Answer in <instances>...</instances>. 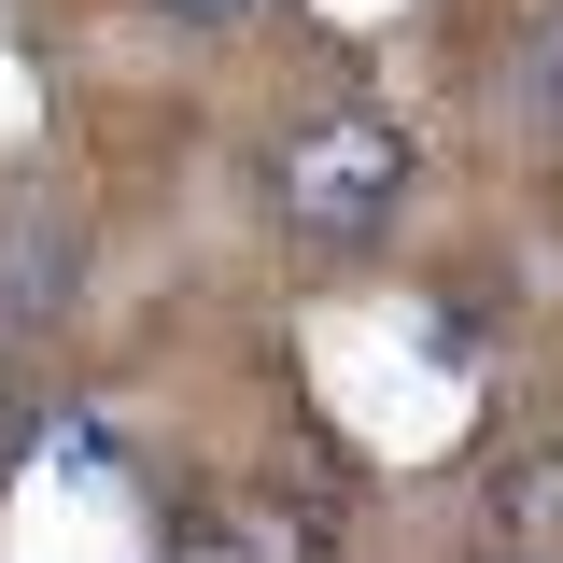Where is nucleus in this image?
Wrapping results in <instances>:
<instances>
[{"label": "nucleus", "mask_w": 563, "mask_h": 563, "mask_svg": "<svg viewBox=\"0 0 563 563\" xmlns=\"http://www.w3.org/2000/svg\"><path fill=\"white\" fill-rule=\"evenodd\" d=\"M409 184H422V155H409L395 113H296L268 141V198H282V225L310 254H366L409 211Z\"/></svg>", "instance_id": "nucleus-1"}, {"label": "nucleus", "mask_w": 563, "mask_h": 563, "mask_svg": "<svg viewBox=\"0 0 563 563\" xmlns=\"http://www.w3.org/2000/svg\"><path fill=\"white\" fill-rule=\"evenodd\" d=\"M70 296H85V240L43 225V211H0V324H14V339H43Z\"/></svg>", "instance_id": "nucleus-2"}, {"label": "nucleus", "mask_w": 563, "mask_h": 563, "mask_svg": "<svg viewBox=\"0 0 563 563\" xmlns=\"http://www.w3.org/2000/svg\"><path fill=\"white\" fill-rule=\"evenodd\" d=\"M493 536H521V550H563V437H550V451H521V465L493 479Z\"/></svg>", "instance_id": "nucleus-3"}, {"label": "nucleus", "mask_w": 563, "mask_h": 563, "mask_svg": "<svg viewBox=\"0 0 563 563\" xmlns=\"http://www.w3.org/2000/svg\"><path fill=\"white\" fill-rule=\"evenodd\" d=\"M521 113H536V128L563 141V14L536 29V43H521Z\"/></svg>", "instance_id": "nucleus-4"}, {"label": "nucleus", "mask_w": 563, "mask_h": 563, "mask_svg": "<svg viewBox=\"0 0 563 563\" xmlns=\"http://www.w3.org/2000/svg\"><path fill=\"white\" fill-rule=\"evenodd\" d=\"M155 14H169V29H254L268 0H155Z\"/></svg>", "instance_id": "nucleus-5"}, {"label": "nucleus", "mask_w": 563, "mask_h": 563, "mask_svg": "<svg viewBox=\"0 0 563 563\" xmlns=\"http://www.w3.org/2000/svg\"><path fill=\"white\" fill-rule=\"evenodd\" d=\"M0 437H14V366H0Z\"/></svg>", "instance_id": "nucleus-6"}]
</instances>
